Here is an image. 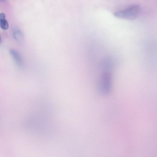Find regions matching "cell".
Wrapping results in <instances>:
<instances>
[{
  "instance_id": "6da1fadb",
  "label": "cell",
  "mask_w": 157,
  "mask_h": 157,
  "mask_svg": "<svg viewBox=\"0 0 157 157\" xmlns=\"http://www.w3.org/2000/svg\"><path fill=\"white\" fill-rule=\"evenodd\" d=\"M113 65V61L109 57L104 59L101 63L98 87L100 92L103 94H107L111 91Z\"/></svg>"
},
{
  "instance_id": "7a4b0ae2",
  "label": "cell",
  "mask_w": 157,
  "mask_h": 157,
  "mask_svg": "<svg viewBox=\"0 0 157 157\" xmlns=\"http://www.w3.org/2000/svg\"><path fill=\"white\" fill-rule=\"evenodd\" d=\"M140 11V6L138 4H135L123 10L116 12L114 13V15L118 18L128 20H134L139 16Z\"/></svg>"
},
{
  "instance_id": "3957f363",
  "label": "cell",
  "mask_w": 157,
  "mask_h": 157,
  "mask_svg": "<svg viewBox=\"0 0 157 157\" xmlns=\"http://www.w3.org/2000/svg\"><path fill=\"white\" fill-rule=\"evenodd\" d=\"M10 53L17 64L19 67H22L23 61L19 53L15 50L12 49L10 50Z\"/></svg>"
},
{
  "instance_id": "277c9868",
  "label": "cell",
  "mask_w": 157,
  "mask_h": 157,
  "mask_svg": "<svg viewBox=\"0 0 157 157\" xmlns=\"http://www.w3.org/2000/svg\"><path fill=\"white\" fill-rule=\"evenodd\" d=\"M0 26L1 29L4 30H7L9 27L6 15L3 13H1L0 15Z\"/></svg>"
},
{
  "instance_id": "5b68a950",
  "label": "cell",
  "mask_w": 157,
  "mask_h": 157,
  "mask_svg": "<svg viewBox=\"0 0 157 157\" xmlns=\"http://www.w3.org/2000/svg\"><path fill=\"white\" fill-rule=\"evenodd\" d=\"M13 36L14 39L20 42L23 38L22 32L19 29H15L13 33Z\"/></svg>"
},
{
  "instance_id": "8992f818",
  "label": "cell",
  "mask_w": 157,
  "mask_h": 157,
  "mask_svg": "<svg viewBox=\"0 0 157 157\" xmlns=\"http://www.w3.org/2000/svg\"><path fill=\"white\" fill-rule=\"evenodd\" d=\"M1 2H4L5 0H0Z\"/></svg>"
}]
</instances>
